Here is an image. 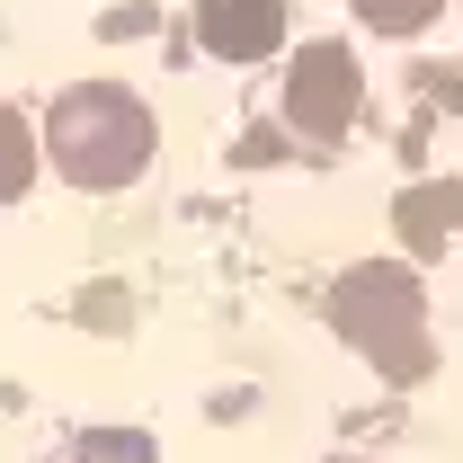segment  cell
Wrapping results in <instances>:
<instances>
[{"instance_id":"ba28073f","label":"cell","mask_w":463,"mask_h":463,"mask_svg":"<svg viewBox=\"0 0 463 463\" xmlns=\"http://www.w3.org/2000/svg\"><path fill=\"white\" fill-rule=\"evenodd\" d=\"M80 463H161V455H152V437H134V428H90V437H80Z\"/></svg>"},{"instance_id":"52a82bcc","label":"cell","mask_w":463,"mask_h":463,"mask_svg":"<svg viewBox=\"0 0 463 463\" xmlns=\"http://www.w3.org/2000/svg\"><path fill=\"white\" fill-rule=\"evenodd\" d=\"M437 9H446V0H356V18H365L374 36H419Z\"/></svg>"},{"instance_id":"7a4b0ae2","label":"cell","mask_w":463,"mask_h":463,"mask_svg":"<svg viewBox=\"0 0 463 463\" xmlns=\"http://www.w3.org/2000/svg\"><path fill=\"white\" fill-rule=\"evenodd\" d=\"M330 321H339L347 347H365L392 383H419L437 356H428V312H419V277L410 268H347L339 294H330Z\"/></svg>"},{"instance_id":"8992f818","label":"cell","mask_w":463,"mask_h":463,"mask_svg":"<svg viewBox=\"0 0 463 463\" xmlns=\"http://www.w3.org/2000/svg\"><path fill=\"white\" fill-rule=\"evenodd\" d=\"M27 178H36V125L18 108H0V205H18Z\"/></svg>"},{"instance_id":"277c9868","label":"cell","mask_w":463,"mask_h":463,"mask_svg":"<svg viewBox=\"0 0 463 463\" xmlns=\"http://www.w3.org/2000/svg\"><path fill=\"white\" fill-rule=\"evenodd\" d=\"M196 36L214 62H259L286 36V0H196Z\"/></svg>"},{"instance_id":"6da1fadb","label":"cell","mask_w":463,"mask_h":463,"mask_svg":"<svg viewBox=\"0 0 463 463\" xmlns=\"http://www.w3.org/2000/svg\"><path fill=\"white\" fill-rule=\"evenodd\" d=\"M45 152H54V170L71 187H99L108 196L125 178H143V161H152V108L134 90H116V80H80L45 116Z\"/></svg>"},{"instance_id":"3957f363","label":"cell","mask_w":463,"mask_h":463,"mask_svg":"<svg viewBox=\"0 0 463 463\" xmlns=\"http://www.w3.org/2000/svg\"><path fill=\"white\" fill-rule=\"evenodd\" d=\"M356 99H365V80H356L347 45H303V62L286 71V116H294V134H312V143L347 134Z\"/></svg>"},{"instance_id":"5b68a950","label":"cell","mask_w":463,"mask_h":463,"mask_svg":"<svg viewBox=\"0 0 463 463\" xmlns=\"http://www.w3.org/2000/svg\"><path fill=\"white\" fill-rule=\"evenodd\" d=\"M392 214H402V241H410V250H419V259H437V250L463 232V187H410Z\"/></svg>"}]
</instances>
